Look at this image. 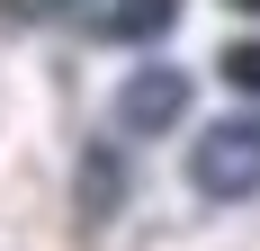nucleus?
Listing matches in <instances>:
<instances>
[{
    "instance_id": "nucleus-4",
    "label": "nucleus",
    "mask_w": 260,
    "mask_h": 251,
    "mask_svg": "<svg viewBox=\"0 0 260 251\" xmlns=\"http://www.w3.org/2000/svg\"><path fill=\"white\" fill-rule=\"evenodd\" d=\"M81 0H0V18H18V27H36V18H72Z\"/></svg>"
},
{
    "instance_id": "nucleus-3",
    "label": "nucleus",
    "mask_w": 260,
    "mask_h": 251,
    "mask_svg": "<svg viewBox=\"0 0 260 251\" xmlns=\"http://www.w3.org/2000/svg\"><path fill=\"white\" fill-rule=\"evenodd\" d=\"M171 18H180V0H99V36L108 45H153V36H171Z\"/></svg>"
},
{
    "instance_id": "nucleus-5",
    "label": "nucleus",
    "mask_w": 260,
    "mask_h": 251,
    "mask_svg": "<svg viewBox=\"0 0 260 251\" xmlns=\"http://www.w3.org/2000/svg\"><path fill=\"white\" fill-rule=\"evenodd\" d=\"M234 9H251V18H260V0H234Z\"/></svg>"
},
{
    "instance_id": "nucleus-1",
    "label": "nucleus",
    "mask_w": 260,
    "mask_h": 251,
    "mask_svg": "<svg viewBox=\"0 0 260 251\" xmlns=\"http://www.w3.org/2000/svg\"><path fill=\"white\" fill-rule=\"evenodd\" d=\"M188 179H198V198H251L260 189V117H224L215 135H198Z\"/></svg>"
},
{
    "instance_id": "nucleus-2",
    "label": "nucleus",
    "mask_w": 260,
    "mask_h": 251,
    "mask_svg": "<svg viewBox=\"0 0 260 251\" xmlns=\"http://www.w3.org/2000/svg\"><path fill=\"white\" fill-rule=\"evenodd\" d=\"M188 117V72L180 63H144V72H126V90H117V125L126 135H161V125Z\"/></svg>"
}]
</instances>
